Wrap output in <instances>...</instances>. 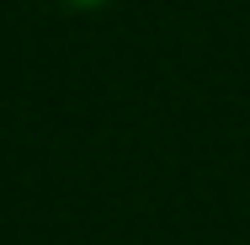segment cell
<instances>
[{
  "instance_id": "obj_1",
  "label": "cell",
  "mask_w": 250,
  "mask_h": 245,
  "mask_svg": "<svg viewBox=\"0 0 250 245\" xmlns=\"http://www.w3.org/2000/svg\"><path fill=\"white\" fill-rule=\"evenodd\" d=\"M80 5H96V0H80Z\"/></svg>"
}]
</instances>
